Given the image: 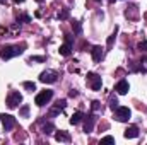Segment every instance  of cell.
Wrapping results in <instances>:
<instances>
[{
    "label": "cell",
    "mask_w": 147,
    "mask_h": 145,
    "mask_svg": "<svg viewBox=\"0 0 147 145\" xmlns=\"http://www.w3.org/2000/svg\"><path fill=\"white\" fill-rule=\"evenodd\" d=\"M72 28H74V31H75V34H80V24H79L77 21L72 22Z\"/></svg>",
    "instance_id": "obj_21"
},
{
    "label": "cell",
    "mask_w": 147,
    "mask_h": 145,
    "mask_svg": "<svg viewBox=\"0 0 147 145\" xmlns=\"http://www.w3.org/2000/svg\"><path fill=\"white\" fill-rule=\"evenodd\" d=\"M29 62H45V56H31Z\"/></svg>",
    "instance_id": "obj_24"
},
{
    "label": "cell",
    "mask_w": 147,
    "mask_h": 145,
    "mask_svg": "<svg viewBox=\"0 0 147 145\" xmlns=\"http://www.w3.org/2000/svg\"><path fill=\"white\" fill-rule=\"evenodd\" d=\"M67 15H69V10H63L62 14H58V17H60V19H67Z\"/></svg>",
    "instance_id": "obj_26"
},
{
    "label": "cell",
    "mask_w": 147,
    "mask_h": 145,
    "mask_svg": "<svg viewBox=\"0 0 147 145\" xmlns=\"http://www.w3.org/2000/svg\"><path fill=\"white\" fill-rule=\"evenodd\" d=\"M0 121H2L5 132H10V130L16 126V118L10 116V114H0Z\"/></svg>",
    "instance_id": "obj_6"
},
{
    "label": "cell",
    "mask_w": 147,
    "mask_h": 145,
    "mask_svg": "<svg viewBox=\"0 0 147 145\" xmlns=\"http://www.w3.org/2000/svg\"><path fill=\"white\" fill-rule=\"evenodd\" d=\"M82 118H84V113H80V111H75L72 116H70V123H72V125H79V123L82 121Z\"/></svg>",
    "instance_id": "obj_14"
},
{
    "label": "cell",
    "mask_w": 147,
    "mask_h": 145,
    "mask_svg": "<svg viewBox=\"0 0 147 145\" xmlns=\"http://www.w3.org/2000/svg\"><path fill=\"white\" fill-rule=\"evenodd\" d=\"M19 114L21 116H28L29 114V106H22V108L19 109Z\"/></svg>",
    "instance_id": "obj_20"
},
{
    "label": "cell",
    "mask_w": 147,
    "mask_h": 145,
    "mask_svg": "<svg viewBox=\"0 0 147 145\" xmlns=\"http://www.w3.org/2000/svg\"><path fill=\"white\" fill-rule=\"evenodd\" d=\"M110 108L113 109V111L118 108V99H116L115 96H111V97H110Z\"/></svg>",
    "instance_id": "obj_18"
},
{
    "label": "cell",
    "mask_w": 147,
    "mask_h": 145,
    "mask_svg": "<svg viewBox=\"0 0 147 145\" xmlns=\"http://www.w3.org/2000/svg\"><path fill=\"white\" fill-rule=\"evenodd\" d=\"M91 51H92V60L94 62H101V58H103V48L101 46H94Z\"/></svg>",
    "instance_id": "obj_12"
},
{
    "label": "cell",
    "mask_w": 147,
    "mask_h": 145,
    "mask_svg": "<svg viewBox=\"0 0 147 145\" xmlns=\"http://www.w3.org/2000/svg\"><path fill=\"white\" fill-rule=\"evenodd\" d=\"M116 33H118V28H115V33L108 38V48H111V44H113V41L116 39Z\"/></svg>",
    "instance_id": "obj_19"
},
{
    "label": "cell",
    "mask_w": 147,
    "mask_h": 145,
    "mask_svg": "<svg viewBox=\"0 0 147 145\" xmlns=\"http://www.w3.org/2000/svg\"><path fill=\"white\" fill-rule=\"evenodd\" d=\"M24 89L28 92H33V91H36V85H34V82H24Z\"/></svg>",
    "instance_id": "obj_17"
},
{
    "label": "cell",
    "mask_w": 147,
    "mask_h": 145,
    "mask_svg": "<svg viewBox=\"0 0 147 145\" xmlns=\"http://www.w3.org/2000/svg\"><path fill=\"white\" fill-rule=\"evenodd\" d=\"M16 2H17V3H22V2H24V0H16Z\"/></svg>",
    "instance_id": "obj_27"
},
{
    "label": "cell",
    "mask_w": 147,
    "mask_h": 145,
    "mask_svg": "<svg viewBox=\"0 0 147 145\" xmlns=\"http://www.w3.org/2000/svg\"><path fill=\"white\" fill-rule=\"evenodd\" d=\"M101 144H115V138L113 137H105V138H101Z\"/></svg>",
    "instance_id": "obj_22"
},
{
    "label": "cell",
    "mask_w": 147,
    "mask_h": 145,
    "mask_svg": "<svg viewBox=\"0 0 147 145\" xmlns=\"http://www.w3.org/2000/svg\"><path fill=\"white\" fill-rule=\"evenodd\" d=\"M139 50H140V51H147V41H142V43L139 44Z\"/></svg>",
    "instance_id": "obj_25"
},
{
    "label": "cell",
    "mask_w": 147,
    "mask_h": 145,
    "mask_svg": "<svg viewBox=\"0 0 147 145\" xmlns=\"http://www.w3.org/2000/svg\"><path fill=\"white\" fill-rule=\"evenodd\" d=\"M21 103H22V96H21V92H17V91H12V92L7 96V106H9L10 109L17 108Z\"/></svg>",
    "instance_id": "obj_2"
},
{
    "label": "cell",
    "mask_w": 147,
    "mask_h": 145,
    "mask_svg": "<svg viewBox=\"0 0 147 145\" xmlns=\"http://www.w3.org/2000/svg\"><path fill=\"white\" fill-rule=\"evenodd\" d=\"M70 50H72V44H70V43H65V44L60 46V55L69 56V55H70Z\"/></svg>",
    "instance_id": "obj_16"
},
{
    "label": "cell",
    "mask_w": 147,
    "mask_h": 145,
    "mask_svg": "<svg viewBox=\"0 0 147 145\" xmlns=\"http://www.w3.org/2000/svg\"><path fill=\"white\" fill-rule=\"evenodd\" d=\"M128 89H130V85H128V82H127V80H120V82L116 84V87H115V91H116L118 94H121V96H123V94H127V92H128Z\"/></svg>",
    "instance_id": "obj_10"
},
{
    "label": "cell",
    "mask_w": 147,
    "mask_h": 145,
    "mask_svg": "<svg viewBox=\"0 0 147 145\" xmlns=\"http://www.w3.org/2000/svg\"><path fill=\"white\" fill-rule=\"evenodd\" d=\"M57 79H58V75L53 70H46V72H43L39 75V80L43 84H53V82H57Z\"/></svg>",
    "instance_id": "obj_7"
},
{
    "label": "cell",
    "mask_w": 147,
    "mask_h": 145,
    "mask_svg": "<svg viewBox=\"0 0 147 145\" xmlns=\"http://www.w3.org/2000/svg\"><path fill=\"white\" fill-rule=\"evenodd\" d=\"M94 123H96V116L94 114H89L86 118V123H84V132L86 133H91L94 130Z\"/></svg>",
    "instance_id": "obj_8"
},
{
    "label": "cell",
    "mask_w": 147,
    "mask_h": 145,
    "mask_svg": "<svg viewBox=\"0 0 147 145\" xmlns=\"http://www.w3.org/2000/svg\"><path fill=\"white\" fill-rule=\"evenodd\" d=\"M55 140L57 142H70V135L67 132H57L55 133Z\"/></svg>",
    "instance_id": "obj_13"
},
{
    "label": "cell",
    "mask_w": 147,
    "mask_h": 145,
    "mask_svg": "<svg viewBox=\"0 0 147 145\" xmlns=\"http://www.w3.org/2000/svg\"><path fill=\"white\" fill-rule=\"evenodd\" d=\"M5 2H7V0H0V3H5Z\"/></svg>",
    "instance_id": "obj_28"
},
{
    "label": "cell",
    "mask_w": 147,
    "mask_h": 145,
    "mask_svg": "<svg viewBox=\"0 0 147 145\" xmlns=\"http://www.w3.org/2000/svg\"><path fill=\"white\" fill-rule=\"evenodd\" d=\"M51 97H53V91H43L36 96L34 103H36V106H45L51 101Z\"/></svg>",
    "instance_id": "obj_4"
},
{
    "label": "cell",
    "mask_w": 147,
    "mask_h": 145,
    "mask_svg": "<svg viewBox=\"0 0 147 145\" xmlns=\"http://www.w3.org/2000/svg\"><path fill=\"white\" fill-rule=\"evenodd\" d=\"M123 135H125V138H137L139 137V128L137 126H128Z\"/></svg>",
    "instance_id": "obj_11"
},
{
    "label": "cell",
    "mask_w": 147,
    "mask_h": 145,
    "mask_svg": "<svg viewBox=\"0 0 147 145\" xmlns=\"http://www.w3.org/2000/svg\"><path fill=\"white\" fill-rule=\"evenodd\" d=\"M36 2H43V0H36Z\"/></svg>",
    "instance_id": "obj_30"
},
{
    "label": "cell",
    "mask_w": 147,
    "mask_h": 145,
    "mask_svg": "<svg viewBox=\"0 0 147 145\" xmlns=\"http://www.w3.org/2000/svg\"><path fill=\"white\" fill-rule=\"evenodd\" d=\"M91 108H92V111H98V109L101 108V103L99 101H92V106Z\"/></svg>",
    "instance_id": "obj_23"
},
{
    "label": "cell",
    "mask_w": 147,
    "mask_h": 145,
    "mask_svg": "<svg viewBox=\"0 0 147 145\" xmlns=\"http://www.w3.org/2000/svg\"><path fill=\"white\" fill-rule=\"evenodd\" d=\"M24 46H2L0 48V58L2 60H10L17 55H22Z\"/></svg>",
    "instance_id": "obj_1"
},
{
    "label": "cell",
    "mask_w": 147,
    "mask_h": 145,
    "mask_svg": "<svg viewBox=\"0 0 147 145\" xmlns=\"http://www.w3.org/2000/svg\"><path fill=\"white\" fill-rule=\"evenodd\" d=\"M41 132H43L45 135H51V133L55 132V126H53V123H43V128H41Z\"/></svg>",
    "instance_id": "obj_15"
},
{
    "label": "cell",
    "mask_w": 147,
    "mask_h": 145,
    "mask_svg": "<svg viewBox=\"0 0 147 145\" xmlns=\"http://www.w3.org/2000/svg\"><path fill=\"white\" fill-rule=\"evenodd\" d=\"M130 116H132V111L128 108H125V106H118V108L115 109V118L118 121H128Z\"/></svg>",
    "instance_id": "obj_5"
},
{
    "label": "cell",
    "mask_w": 147,
    "mask_h": 145,
    "mask_svg": "<svg viewBox=\"0 0 147 145\" xmlns=\"http://www.w3.org/2000/svg\"><path fill=\"white\" fill-rule=\"evenodd\" d=\"M87 84H89V87L92 89V91H99L101 89V85H103V80H101V77L98 75V73H87Z\"/></svg>",
    "instance_id": "obj_3"
},
{
    "label": "cell",
    "mask_w": 147,
    "mask_h": 145,
    "mask_svg": "<svg viewBox=\"0 0 147 145\" xmlns=\"http://www.w3.org/2000/svg\"><path fill=\"white\" fill-rule=\"evenodd\" d=\"M94 2H101V0H94Z\"/></svg>",
    "instance_id": "obj_29"
},
{
    "label": "cell",
    "mask_w": 147,
    "mask_h": 145,
    "mask_svg": "<svg viewBox=\"0 0 147 145\" xmlns=\"http://www.w3.org/2000/svg\"><path fill=\"white\" fill-rule=\"evenodd\" d=\"M65 106H67V101H65V99H60V101H57L55 108H51L50 114H51V116H57V114H60V113L65 109Z\"/></svg>",
    "instance_id": "obj_9"
}]
</instances>
